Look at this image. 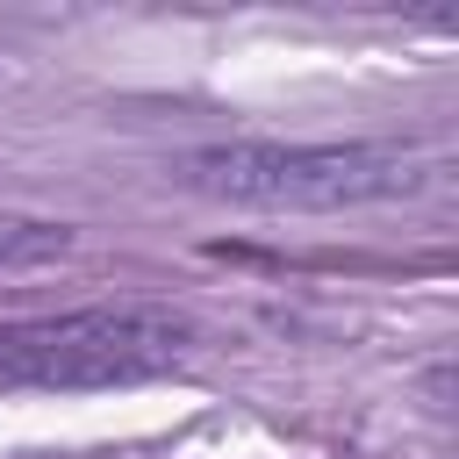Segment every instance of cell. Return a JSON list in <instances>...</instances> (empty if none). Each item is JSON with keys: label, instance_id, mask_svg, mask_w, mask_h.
<instances>
[{"label": "cell", "instance_id": "1", "mask_svg": "<svg viewBox=\"0 0 459 459\" xmlns=\"http://www.w3.org/2000/svg\"><path fill=\"white\" fill-rule=\"evenodd\" d=\"M186 194L230 201V208H273V215H330V208H366L394 201L423 179V158L402 143H201L172 165Z\"/></svg>", "mask_w": 459, "mask_h": 459}, {"label": "cell", "instance_id": "2", "mask_svg": "<svg viewBox=\"0 0 459 459\" xmlns=\"http://www.w3.org/2000/svg\"><path fill=\"white\" fill-rule=\"evenodd\" d=\"M186 351H194V316L165 301H93V308L0 323L7 387H129L172 373Z\"/></svg>", "mask_w": 459, "mask_h": 459}, {"label": "cell", "instance_id": "3", "mask_svg": "<svg viewBox=\"0 0 459 459\" xmlns=\"http://www.w3.org/2000/svg\"><path fill=\"white\" fill-rule=\"evenodd\" d=\"M65 251H72V230H65V222H36V215H0V273L43 265V258H65Z\"/></svg>", "mask_w": 459, "mask_h": 459}]
</instances>
